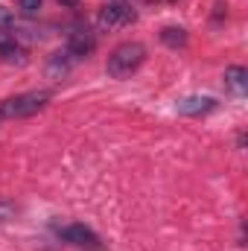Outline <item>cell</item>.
I'll return each instance as SVG.
<instances>
[{"instance_id": "6da1fadb", "label": "cell", "mask_w": 248, "mask_h": 251, "mask_svg": "<svg viewBox=\"0 0 248 251\" xmlns=\"http://www.w3.org/2000/svg\"><path fill=\"white\" fill-rule=\"evenodd\" d=\"M143 62H146V44H140V41H123V44H117L108 53L105 70L114 79H128L131 73H137L143 67Z\"/></svg>"}, {"instance_id": "7a4b0ae2", "label": "cell", "mask_w": 248, "mask_h": 251, "mask_svg": "<svg viewBox=\"0 0 248 251\" xmlns=\"http://www.w3.org/2000/svg\"><path fill=\"white\" fill-rule=\"evenodd\" d=\"M50 91H26V94H15L9 100L0 102V120H24V117H32L38 111L47 108L50 102Z\"/></svg>"}, {"instance_id": "3957f363", "label": "cell", "mask_w": 248, "mask_h": 251, "mask_svg": "<svg viewBox=\"0 0 248 251\" xmlns=\"http://www.w3.org/2000/svg\"><path fill=\"white\" fill-rule=\"evenodd\" d=\"M59 240L67 246H76V249H88V251H102V240L94 228L82 225V222H70V225H59L56 228Z\"/></svg>"}, {"instance_id": "277c9868", "label": "cell", "mask_w": 248, "mask_h": 251, "mask_svg": "<svg viewBox=\"0 0 248 251\" xmlns=\"http://www.w3.org/2000/svg\"><path fill=\"white\" fill-rule=\"evenodd\" d=\"M137 21V9L128 0H108L99 9V29H120Z\"/></svg>"}, {"instance_id": "5b68a950", "label": "cell", "mask_w": 248, "mask_h": 251, "mask_svg": "<svg viewBox=\"0 0 248 251\" xmlns=\"http://www.w3.org/2000/svg\"><path fill=\"white\" fill-rule=\"evenodd\" d=\"M94 47H97L94 29H91L88 24H73L70 32H67V47H64V50H67L76 62H82V59H88V56L94 53Z\"/></svg>"}, {"instance_id": "8992f818", "label": "cell", "mask_w": 248, "mask_h": 251, "mask_svg": "<svg viewBox=\"0 0 248 251\" xmlns=\"http://www.w3.org/2000/svg\"><path fill=\"white\" fill-rule=\"evenodd\" d=\"M0 62L6 64H26L29 56H26V47L21 44V38L9 29H0Z\"/></svg>"}, {"instance_id": "52a82bcc", "label": "cell", "mask_w": 248, "mask_h": 251, "mask_svg": "<svg viewBox=\"0 0 248 251\" xmlns=\"http://www.w3.org/2000/svg\"><path fill=\"white\" fill-rule=\"evenodd\" d=\"M216 108H219V102H216L213 97H201V94L184 97V100L175 102V111L184 114V117H204V114H210V111H216Z\"/></svg>"}, {"instance_id": "ba28073f", "label": "cell", "mask_w": 248, "mask_h": 251, "mask_svg": "<svg viewBox=\"0 0 248 251\" xmlns=\"http://www.w3.org/2000/svg\"><path fill=\"white\" fill-rule=\"evenodd\" d=\"M225 88H228L234 97H246L248 94V70L246 67H240V64L228 67V70H225Z\"/></svg>"}, {"instance_id": "9c48e42d", "label": "cell", "mask_w": 248, "mask_h": 251, "mask_svg": "<svg viewBox=\"0 0 248 251\" xmlns=\"http://www.w3.org/2000/svg\"><path fill=\"white\" fill-rule=\"evenodd\" d=\"M73 64H76V59H73L67 50H59V53L50 56V62H47V73H50L53 79H64V76L70 73Z\"/></svg>"}, {"instance_id": "30bf717a", "label": "cell", "mask_w": 248, "mask_h": 251, "mask_svg": "<svg viewBox=\"0 0 248 251\" xmlns=\"http://www.w3.org/2000/svg\"><path fill=\"white\" fill-rule=\"evenodd\" d=\"M161 41H164L167 47H173V50H181V47H187L190 35H187L184 26H164V29H161Z\"/></svg>"}, {"instance_id": "8fae6325", "label": "cell", "mask_w": 248, "mask_h": 251, "mask_svg": "<svg viewBox=\"0 0 248 251\" xmlns=\"http://www.w3.org/2000/svg\"><path fill=\"white\" fill-rule=\"evenodd\" d=\"M15 213H18V207H15L12 201L0 199V222H9V219H15Z\"/></svg>"}, {"instance_id": "7c38bea8", "label": "cell", "mask_w": 248, "mask_h": 251, "mask_svg": "<svg viewBox=\"0 0 248 251\" xmlns=\"http://www.w3.org/2000/svg\"><path fill=\"white\" fill-rule=\"evenodd\" d=\"M12 26H15V15L6 6H0V29H9L12 32Z\"/></svg>"}, {"instance_id": "4fadbf2b", "label": "cell", "mask_w": 248, "mask_h": 251, "mask_svg": "<svg viewBox=\"0 0 248 251\" xmlns=\"http://www.w3.org/2000/svg\"><path fill=\"white\" fill-rule=\"evenodd\" d=\"M38 9H41V0H21V12H24L26 18L38 15Z\"/></svg>"}, {"instance_id": "5bb4252c", "label": "cell", "mask_w": 248, "mask_h": 251, "mask_svg": "<svg viewBox=\"0 0 248 251\" xmlns=\"http://www.w3.org/2000/svg\"><path fill=\"white\" fill-rule=\"evenodd\" d=\"M59 3H62V6H67V9H73V6H76L79 0H59Z\"/></svg>"}]
</instances>
